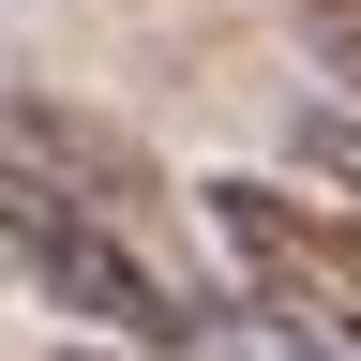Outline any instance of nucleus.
<instances>
[{
  "instance_id": "f257e3e1",
  "label": "nucleus",
  "mask_w": 361,
  "mask_h": 361,
  "mask_svg": "<svg viewBox=\"0 0 361 361\" xmlns=\"http://www.w3.org/2000/svg\"><path fill=\"white\" fill-rule=\"evenodd\" d=\"M0 241H16V271L61 316H90V331H121V346H151V361H196L211 346V301L180 286L166 256H135V226H90L75 196H45V180L0 196Z\"/></svg>"
},
{
  "instance_id": "39448f33",
  "label": "nucleus",
  "mask_w": 361,
  "mask_h": 361,
  "mask_svg": "<svg viewBox=\"0 0 361 361\" xmlns=\"http://www.w3.org/2000/svg\"><path fill=\"white\" fill-rule=\"evenodd\" d=\"M301 151H316V180H346V196H361V121H316Z\"/></svg>"
},
{
  "instance_id": "20e7f679",
  "label": "nucleus",
  "mask_w": 361,
  "mask_h": 361,
  "mask_svg": "<svg viewBox=\"0 0 361 361\" xmlns=\"http://www.w3.org/2000/svg\"><path fill=\"white\" fill-rule=\"evenodd\" d=\"M286 16H301V45H316L331 75H361V0H286Z\"/></svg>"
},
{
  "instance_id": "f03ea898",
  "label": "nucleus",
  "mask_w": 361,
  "mask_h": 361,
  "mask_svg": "<svg viewBox=\"0 0 361 361\" xmlns=\"http://www.w3.org/2000/svg\"><path fill=\"white\" fill-rule=\"evenodd\" d=\"M196 211H211L226 271L256 286V316H301V331L361 346V226L346 211L286 196V180H196Z\"/></svg>"
},
{
  "instance_id": "7ed1b4c3",
  "label": "nucleus",
  "mask_w": 361,
  "mask_h": 361,
  "mask_svg": "<svg viewBox=\"0 0 361 361\" xmlns=\"http://www.w3.org/2000/svg\"><path fill=\"white\" fill-rule=\"evenodd\" d=\"M196 361H361V346L301 331V316H211V346H196Z\"/></svg>"
}]
</instances>
